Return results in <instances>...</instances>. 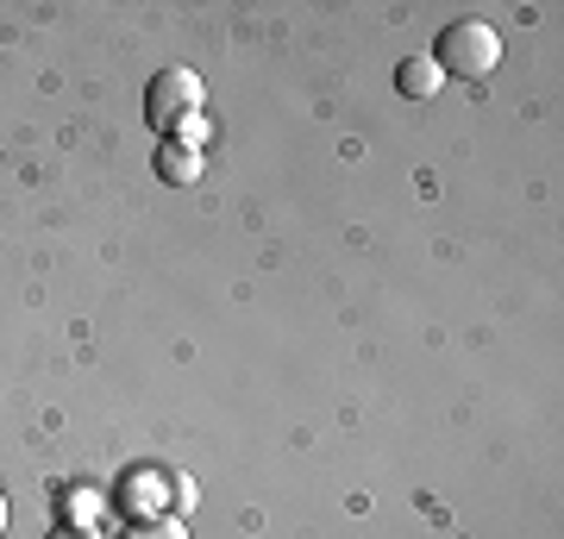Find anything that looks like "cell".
<instances>
[{
	"mask_svg": "<svg viewBox=\"0 0 564 539\" xmlns=\"http://www.w3.org/2000/svg\"><path fill=\"white\" fill-rule=\"evenodd\" d=\"M433 63H440V76H458V82H484L496 76V63H502V32L484 20H458L440 32V51H433Z\"/></svg>",
	"mask_w": 564,
	"mask_h": 539,
	"instance_id": "6da1fadb",
	"label": "cell"
},
{
	"mask_svg": "<svg viewBox=\"0 0 564 539\" xmlns=\"http://www.w3.org/2000/svg\"><path fill=\"white\" fill-rule=\"evenodd\" d=\"M151 126H182L188 114H202V76L195 69H163L151 82V100H144Z\"/></svg>",
	"mask_w": 564,
	"mask_h": 539,
	"instance_id": "7a4b0ae2",
	"label": "cell"
},
{
	"mask_svg": "<svg viewBox=\"0 0 564 539\" xmlns=\"http://www.w3.org/2000/svg\"><path fill=\"white\" fill-rule=\"evenodd\" d=\"M158 176L170 182V188H195V182H202V151H188V144L163 139V144H158Z\"/></svg>",
	"mask_w": 564,
	"mask_h": 539,
	"instance_id": "3957f363",
	"label": "cell"
},
{
	"mask_svg": "<svg viewBox=\"0 0 564 539\" xmlns=\"http://www.w3.org/2000/svg\"><path fill=\"white\" fill-rule=\"evenodd\" d=\"M395 82H402V95H414V100H433L445 88V76H440V63L433 57H402Z\"/></svg>",
	"mask_w": 564,
	"mask_h": 539,
	"instance_id": "277c9868",
	"label": "cell"
},
{
	"mask_svg": "<svg viewBox=\"0 0 564 539\" xmlns=\"http://www.w3.org/2000/svg\"><path fill=\"white\" fill-rule=\"evenodd\" d=\"M126 539H182V527H176V520H139Z\"/></svg>",
	"mask_w": 564,
	"mask_h": 539,
	"instance_id": "5b68a950",
	"label": "cell"
},
{
	"mask_svg": "<svg viewBox=\"0 0 564 539\" xmlns=\"http://www.w3.org/2000/svg\"><path fill=\"white\" fill-rule=\"evenodd\" d=\"M51 539H101V533H88V527H63V533H51Z\"/></svg>",
	"mask_w": 564,
	"mask_h": 539,
	"instance_id": "8992f818",
	"label": "cell"
},
{
	"mask_svg": "<svg viewBox=\"0 0 564 539\" xmlns=\"http://www.w3.org/2000/svg\"><path fill=\"white\" fill-rule=\"evenodd\" d=\"M0 533H7V496H0Z\"/></svg>",
	"mask_w": 564,
	"mask_h": 539,
	"instance_id": "52a82bcc",
	"label": "cell"
},
{
	"mask_svg": "<svg viewBox=\"0 0 564 539\" xmlns=\"http://www.w3.org/2000/svg\"><path fill=\"white\" fill-rule=\"evenodd\" d=\"M440 539H458V533H440Z\"/></svg>",
	"mask_w": 564,
	"mask_h": 539,
	"instance_id": "ba28073f",
	"label": "cell"
}]
</instances>
